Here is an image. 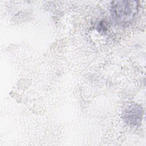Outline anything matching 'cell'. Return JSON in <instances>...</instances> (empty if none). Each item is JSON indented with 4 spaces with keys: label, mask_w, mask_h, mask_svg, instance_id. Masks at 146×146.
I'll use <instances>...</instances> for the list:
<instances>
[{
    "label": "cell",
    "mask_w": 146,
    "mask_h": 146,
    "mask_svg": "<svg viewBox=\"0 0 146 146\" xmlns=\"http://www.w3.org/2000/svg\"><path fill=\"white\" fill-rule=\"evenodd\" d=\"M139 2L136 1H115L111 4V13L114 21L121 25L130 23L138 12Z\"/></svg>",
    "instance_id": "6da1fadb"
},
{
    "label": "cell",
    "mask_w": 146,
    "mask_h": 146,
    "mask_svg": "<svg viewBox=\"0 0 146 146\" xmlns=\"http://www.w3.org/2000/svg\"><path fill=\"white\" fill-rule=\"evenodd\" d=\"M142 108L137 104L129 105L123 112V118L125 121L131 125H138L142 119Z\"/></svg>",
    "instance_id": "7a4b0ae2"
}]
</instances>
